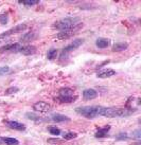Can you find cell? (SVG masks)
Returning <instances> with one entry per match:
<instances>
[{"label": "cell", "mask_w": 141, "mask_h": 145, "mask_svg": "<svg viewBox=\"0 0 141 145\" xmlns=\"http://www.w3.org/2000/svg\"><path fill=\"white\" fill-rule=\"evenodd\" d=\"M136 112L133 108H118V107H101L98 106V116L106 118H125Z\"/></svg>", "instance_id": "obj_1"}, {"label": "cell", "mask_w": 141, "mask_h": 145, "mask_svg": "<svg viewBox=\"0 0 141 145\" xmlns=\"http://www.w3.org/2000/svg\"><path fill=\"white\" fill-rule=\"evenodd\" d=\"M83 24L81 22V20L77 17H66L63 18L60 20L56 21L52 24L53 29H56L62 31H75L80 30L82 28Z\"/></svg>", "instance_id": "obj_2"}, {"label": "cell", "mask_w": 141, "mask_h": 145, "mask_svg": "<svg viewBox=\"0 0 141 145\" xmlns=\"http://www.w3.org/2000/svg\"><path fill=\"white\" fill-rule=\"evenodd\" d=\"M84 41H85L84 38H77V39H74L70 44L66 46V47L63 49L62 53H60V61H67L70 52H72V51H74V50H77V48H80L81 46L84 44Z\"/></svg>", "instance_id": "obj_3"}, {"label": "cell", "mask_w": 141, "mask_h": 145, "mask_svg": "<svg viewBox=\"0 0 141 145\" xmlns=\"http://www.w3.org/2000/svg\"><path fill=\"white\" fill-rule=\"evenodd\" d=\"M75 112L87 119H93L98 116V106H84L75 108Z\"/></svg>", "instance_id": "obj_4"}, {"label": "cell", "mask_w": 141, "mask_h": 145, "mask_svg": "<svg viewBox=\"0 0 141 145\" xmlns=\"http://www.w3.org/2000/svg\"><path fill=\"white\" fill-rule=\"evenodd\" d=\"M33 109L36 111V112H40V113H47L51 110V106L46 103V102L39 101L36 102L35 104L33 105Z\"/></svg>", "instance_id": "obj_5"}, {"label": "cell", "mask_w": 141, "mask_h": 145, "mask_svg": "<svg viewBox=\"0 0 141 145\" xmlns=\"http://www.w3.org/2000/svg\"><path fill=\"white\" fill-rule=\"evenodd\" d=\"M20 48H21V44H18V42L4 44V46H2V47H0V53H4V52L17 53V52H19Z\"/></svg>", "instance_id": "obj_6"}, {"label": "cell", "mask_w": 141, "mask_h": 145, "mask_svg": "<svg viewBox=\"0 0 141 145\" xmlns=\"http://www.w3.org/2000/svg\"><path fill=\"white\" fill-rule=\"evenodd\" d=\"M5 124L14 130H18V131H24L26 130V125L17 121H5Z\"/></svg>", "instance_id": "obj_7"}, {"label": "cell", "mask_w": 141, "mask_h": 145, "mask_svg": "<svg viewBox=\"0 0 141 145\" xmlns=\"http://www.w3.org/2000/svg\"><path fill=\"white\" fill-rule=\"evenodd\" d=\"M36 52V47L32 46V44H27V46H21L19 50V53L24 54V55H33Z\"/></svg>", "instance_id": "obj_8"}, {"label": "cell", "mask_w": 141, "mask_h": 145, "mask_svg": "<svg viewBox=\"0 0 141 145\" xmlns=\"http://www.w3.org/2000/svg\"><path fill=\"white\" fill-rule=\"evenodd\" d=\"M98 97V92L92 88H88V89H85L83 91V97L84 100L86 101H90V100H93Z\"/></svg>", "instance_id": "obj_9"}, {"label": "cell", "mask_w": 141, "mask_h": 145, "mask_svg": "<svg viewBox=\"0 0 141 145\" xmlns=\"http://www.w3.org/2000/svg\"><path fill=\"white\" fill-rule=\"evenodd\" d=\"M116 74V71L113 70V69L111 68H105L103 69L102 71H100V72L97 74V76L99 77V78H107V77H111L113 75H115Z\"/></svg>", "instance_id": "obj_10"}, {"label": "cell", "mask_w": 141, "mask_h": 145, "mask_svg": "<svg viewBox=\"0 0 141 145\" xmlns=\"http://www.w3.org/2000/svg\"><path fill=\"white\" fill-rule=\"evenodd\" d=\"M50 120L55 123H64V122H69L70 121V118L64 114H60V113H54L51 116Z\"/></svg>", "instance_id": "obj_11"}, {"label": "cell", "mask_w": 141, "mask_h": 145, "mask_svg": "<svg viewBox=\"0 0 141 145\" xmlns=\"http://www.w3.org/2000/svg\"><path fill=\"white\" fill-rule=\"evenodd\" d=\"M109 130H110V126H109V125H106V126H104V127L98 129L97 133H96V135H94V137L98 138V139H99V138L106 137V135L108 133Z\"/></svg>", "instance_id": "obj_12"}, {"label": "cell", "mask_w": 141, "mask_h": 145, "mask_svg": "<svg viewBox=\"0 0 141 145\" xmlns=\"http://www.w3.org/2000/svg\"><path fill=\"white\" fill-rule=\"evenodd\" d=\"M73 95H74L73 90H72V89H70V88H67V87L60 88V91H58V97H73Z\"/></svg>", "instance_id": "obj_13"}, {"label": "cell", "mask_w": 141, "mask_h": 145, "mask_svg": "<svg viewBox=\"0 0 141 145\" xmlns=\"http://www.w3.org/2000/svg\"><path fill=\"white\" fill-rule=\"evenodd\" d=\"M129 48V44L127 42H117L113 46V52H122Z\"/></svg>", "instance_id": "obj_14"}, {"label": "cell", "mask_w": 141, "mask_h": 145, "mask_svg": "<svg viewBox=\"0 0 141 145\" xmlns=\"http://www.w3.org/2000/svg\"><path fill=\"white\" fill-rule=\"evenodd\" d=\"M74 33H75V31H62V32H60L57 34L56 37L57 39H60V40H64V39L70 38Z\"/></svg>", "instance_id": "obj_15"}, {"label": "cell", "mask_w": 141, "mask_h": 145, "mask_svg": "<svg viewBox=\"0 0 141 145\" xmlns=\"http://www.w3.org/2000/svg\"><path fill=\"white\" fill-rule=\"evenodd\" d=\"M36 38V35L34 32H29L27 34H24L22 36L20 37V41L22 42H31L32 40H34Z\"/></svg>", "instance_id": "obj_16"}, {"label": "cell", "mask_w": 141, "mask_h": 145, "mask_svg": "<svg viewBox=\"0 0 141 145\" xmlns=\"http://www.w3.org/2000/svg\"><path fill=\"white\" fill-rule=\"evenodd\" d=\"M110 44V40L107 39V38H98L97 41H96V44H97L98 48L100 49H105L107 48Z\"/></svg>", "instance_id": "obj_17"}, {"label": "cell", "mask_w": 141, "mask_h": 145, "mask_svg": "<svg viewBox=\"0 0 141 145\" xmlns=\"http://www.w3.org/2000/svg\"><path fill=\"white\" fill-rule=\"evenodd\" d=\"M77 95H73V97H57L56 100L62 104H70V103H73V102L77 100Z\"/></svg>", "instance_id": "obj_18"}, {"label": "cell", "mask_w": 141, "mask_h": 145, "mask_svg": "<svg viewBox=\"0 0 141 145\" xmlns=\"http://www.w3.org/2000/svg\"><path fill=\"white\" fill-rule=\"evenodd\" d=\"M26 117L28 118V119H30V120L34 121V122H43V121H47V120L49 121V119H44V118H40L39 116H37V114H35V113H33V112L26 113Z\"/></svg>", "instance_id": "obj_19"}, {"label": "cell", "mask_w": 141, "mask_h": 145, "mask_svg": "<svg viewBox=\"0 0 141 145\" xmlns=\"http://www.w3.org/2000/svg\"><path fill=\"white\" fill-rule=\"evenodd\" d=\"M3 144L5 145H19V141L17 139L11 137H3Z\"/></svg>", "instance_id": "obj_20"}, {"label": "cell", "mask_w": 141, "mask_h": 145, "mask_svg": "<svg viewBox=\"0 0 141 145\" xmlns=\"http://www.w3.org/2000/svg\"><path fill=\"white\" fill-rule=\"evenodd\" d=\"M57 53H58V51L56 49H50L47 53V57H48L49 61H54L57 56Z\"/></svg>", "instance_id": "obj_21"}, {"label": "cell", "mask_w": 141, "mask_h": 145, "mask_svg": "<svg viewBox=\"0 0 141 145\" xmlns=\"http://www.w3.org/2000/svg\"><path fill=\"white\" fill-rule=\"evenodd\" d=\"M26 29H27V24H18V25H16V27H14L13 29H11V31H12V33L14 34V33L22 32V31H24Z\"/></svg>", "instance_id": "obj_22"}, {"label": "cell", "mask_w": 141, "mask_h": 145, "mask_svg": "<svg viewBox=\"0 0 141 145\" xmlns=\"http://www.w3.org/2000/svg\"><path fill=\"white\" fill-rule=\"evenodd\" d=\"M13 33L11 30H9V31H7V32H3L0 34V44H3L4 41L7 40V39H9V37L12 35Z\"/></svg>", "instance_id": "obj_23"}, {"label": "cell", "mask_w": 141, "mask_h": 145, "mask_svg": "<svg viewBox=\"0 0 141 145\" xmlns=\"http://www.w3.org/2000/svg\"><path fill=\"white\" fill-rule=\"evenodd\" d=\"M77 137V133L70 131V133H65L64 137H63V139H64L65 141H69V140H73V139H75Z\"/></svg>", "instance_id": "obj_24"}, {"label": "cell", "mask_w": 141, "mask_h": 145, "mask_svg": "<svg viewBox=\"0 0 141 145\" xmlns=\"http://www.w3.org/2000/svg\"><path fill=\"white\" fill-rule=\"evenodd\" d=\"M19 3L24 4V5H28V7H32V5L39 3V0H22V1H19Z\"/></svg>", "instance_id": "obj_25"}, {"label": "cell", "mask_w": 141, "mask_h": 145, "mask_svg": "<svg viewBox=\"0 0 141 145\" xmlns=\"http://www.w3.org/2000/svg\"><path fill=\"white\" fill-rule=\"evenodd\" d=\"M48 130L49 133H51V135H53V136H60V130L57 127H54V126H50V127H48Z\"/></svg>", "instance_id": "obj_26"}, {"label": "cell", "mask_w": 141, "mask_h": 145, "mask_svg": "<svg viewBox=\"0 0 141 145\" xmlns=\"http://www.w3.org/2000/svg\"><path fill=\"white\" fill-rule=\"evenodd\" d=\"M19 91V89L17 88V87H10V88H8L7 90H5V95H12V94H15V93H17Z\"/></svg>", "instance_id": "obj_27"}, {"label": "cell", "mask_w": 141, "mask_h": 145, "mask_svg": "<svg viewBox=\"0 0 141 145\" xmlns=\"http://www.w3.org/2000/svg\"><path fill=\"white\" fill-rule=\"evenodd\" d=\"M116 139H117L118 141H126V140L129 139V137L126 133H120L117 137H116Z\"/></svg>", "instance_id": "obj_28"}, {"label": "cell", "mask_w": 141, "mask_h": 145, "mask_svg": "<svg viewBox=\"0 0 141 145\" xmlns=\"http://www.w3.org/2000/svg\"><path fill=\"white\" fill-rule=\"evenodd\" d=\"M11 73V69L8 66H4V67H0V76L2 75H5V74H9Z\"/></svg>", "instance_id": "obj_29"}, {"label": "cell", "mask_w": 141, "mask_h": 145, "mask_svg": "<svg viewBox=\"0 0 141 145\" xmlns=\"http://www.w3.org/2000/svg\"><path fill=\"white\" fill-rule=\"evenodd\" d=\"M9 21L8 15L7 14H1L0 15V24H7Z\"/></svg>", "instance_id": "obj_30"}, {"label": "cell", "mask_w": 141, "mask_h": 145, "mask_svg": "<svg viewBox=\"0 0 141 145\" xmlns=\"http://www.w3.org/2000/svg\"><path fill=\"white\" fill-rule=\"evenodd\" d=\"M63 140H60L58 138H53V139H48V143H51V144H58V143H62Z\"/></svg>", "instance_id": "obj_31"}, {"label": "cell", "mask_w": 141, "mask_h": 145, "mask_svg": "<svg viewBox=\"0 0 141 145\" xmlns=\"http://www.w3.org/2000/svg\"><path fill=\"white\" fill-rule=\"evenodd\" d=\"M133 137L137 138V139H140L141 138V130L140 129H137L133 133Z\"/></svg>", "instance_id": "obj_32"}, {"label": "cell", "mask_w": 141, "mask_h": 145, "mask_svg": "<svg viewBox=\"0 0 141 145\" xmlns=\"http://www.w3.org/2000/svg\"><path fill=\"white\" fill-rule=\"evenodd\" d=\"M2 139H3V137H0V144H3V140Z\"/></svg>", "instance_id": "obj_33"}]
</instances>
